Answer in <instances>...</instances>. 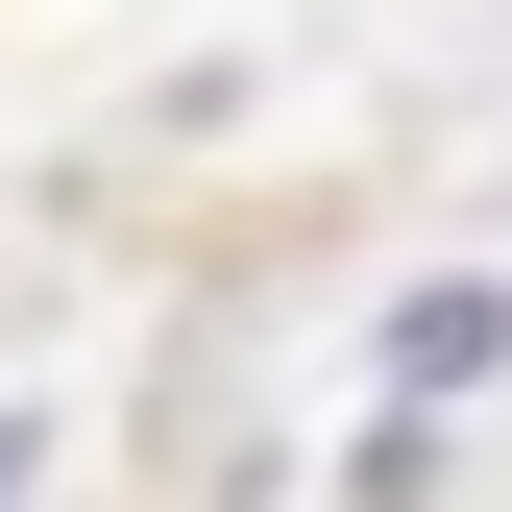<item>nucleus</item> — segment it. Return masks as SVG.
I'll list each match as a JSON object with an SVG mask.
<instances>
[{
  "label": "nucleus",
  "instance_id": "nucleus-1",
  "mask_svg": "<svg viewBox=\"0 0 512 512\" xmlns=\"http://www.w3.org/2000/svg\"><path fill=\"white\" fill-rule=\"evenodd\" d=\"M464 366H512V293H488V269H439V293L391 317V391H464Z\"/></svg>",
  "mask_w": 512,
  "mask_h": 512
}]
</instances>
